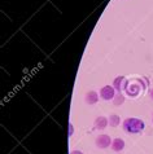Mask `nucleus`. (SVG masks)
Returning <instances> with one entry per match:
<instances>
[{
  "label": "nucleus",
  "instance_id": "obj_8",
  "mask_svg": "<svg viewBox=\"0 0 153 154\" xmlns=\"http://www.w3.org/2000/svg\"><path fill=\"white\" fill-rule=\"evenodd\" d=\"M112 149L114 152H122L123 149H125V141H123L122 139H114L112 141Z\"/></svg>",
  "mask_w": 153,
  "mask_h": 154
},
{
  "label": "nucleus",
  "instance_id": "obj_12",
  "mask_svg": "<svg viewBox=\"0 0 153 154\" xmlns=\"http://www.w3.org/2000/svg\"><path fill=\"white\" fill-rule=\"evenodd\" d=\"M151 98L153 100V88H152V91H151Z\"/></svg>",
  "mask_w": 153,
  "mask_h": 154
},
{
  "label": "nucleus",
  "instance_id": "obj_13",
  "mask_svg": "<svg viewBox=\"0 0 153 154\" xmlns=\"http://www.w3.org/2000/svg\"><path fill=\"white\" fill-rule=\"evenodd\" d=\"M152 121H153V119H152Z\"/></svg>",
  "mask_w": 153,
  "mask_h": 154
},
{
  "label": "nucleus",
  "instance_id": "obj_7",
  "mask_svg": "<svg viewBox=\"0 0 153 154\" xmlns=\"http://www.w3.org/2000/svg\"><path fill=\"white\" fill-rule=\"evenodd\" d=\"M108 125H109V119L105 117H97L95 119V128H97V130H104Z\"/></svg>",
  "mask_w": 153,
  "mask_h": 154
},
{
  "label": "nucleus",
  "instance_id": "obj_2",
  "mask_svg": "<svg viewBox=\"0 0 153 154\" xmlns=\"http://www.w3.org/2000/svg\"><path fill=\"white\" fill-rule=\"evenodd\" d=\"M144 127H145L144 122L139 118H127L123 121V130L130 135L140 134L144 130Z\"/></svg>",
  "mask_w": 153,
  "mask_h": 154
},
{
  "label": "nucleus",
  "instance_id": "obj_10",
  "mask_svg": "<svg viewBox=\"0 0 153 154\" xmlns=\"http://www.w3.org/2000/svg\"><path fill=\"white\" fill-rule=\"evenodd\" d=\"M120 123H121V119H120L118 115L113 114V115H110V117H109V125L112 126V127H117Z\"/></svg>",
  "mask_w": 153,
  "mask_h": 154
},
{
  "label": "nucleus",
  "instance_id": "obj_11",
  "mask_svg": "<svg viewBox=\"0 0 153 154\" xmlns=\"http://www.w3.org/2000/svg\"><path fill=\"white\" fill-rule=\"evenodd\" d=\"M70 154H83V153L80 152V150H73V152H71Z\"/></svg>",
  "mask_w": 153,
  "mask_h": 154
},
{
  "label": "nucleus",
  "instance_id": "obj_6",
  "mask_svg": "<svg viewBox=\"0 0 153 154\" xmlns=\"http://www.w3.org/2000/svg\"><path fill=\"white\" fill-rule=\"evenodd\" d=\"M84 100H86V102L88 105H93V104H96L97 102V100H99V95H97L95 91H90V92L86 93Z\"/></svg>",
  "mask_w": 153,
  "mask_h": 154
},
{
  "label": "nucleus",
  "instance_id": "obj_5",
  "mask_svg": "<svg viewBox=\"0 0 153 154\" xmlns=\"http://www.w3.org/2000/svg\"><path fill=\"white\" fill-rule=\"evenodd\" d=\"M126 78L125 76H117L116 79H114V82H113V87H114V89L116 91H118V92H121V91H123L125 89V85H126Z\"/></svg>",
  "mask_w": 153,
  "mask_h": 154
},
{
  "label": "nucleus",
  "instance_id": "obj_3",
  "mask_svg": "<svg viewBox=\"0 0 153 154\" xmlns=\"http://www.w3.org/2000/svg\"><path fill=\"white\" fill-rule=\"evenodd\" d=\"M116 89H114L113 85H104L103 88L100 89V97L105 101H110L116 97Z\"/></svg>",
  "mask_w": 153,
  "mask_h": 154
},
{
  "label": "nucleus",
  "instance_id": "obj_9",
  "mask_svg": "<svg viewBox=\"0 0 153 154\" xmlns=\"http://www.w3.org/2000/svg\"><path fill=\"white\" fill-rule=\"evenodd\" d=\"M123 102H125V96H123L121 92H118L117 95H116V97L113 98V104L116 105V106H120V105L123 104Z\"/></svg>",
  "mask_w": 153,
  "mask_h": 154
},
{
  "label": "nucleus",
  "instance_id": "obj_1",
  "mask_svg": "<svg viewBox=\"0 0 153 154\" xmlns=\"http://www.w3.org/2000/svg\"><path fill=\"white\" fill-rule=\"evenodd\" d=\"M123 91L130 97H138L139 95H143L145 91V83L140 78H133L131 80H126V85Z\"/></svg>",
  "mask_w": 153,
  "mask_h": 154
},
{
  "label": "nucleus",
  "instance_id": "obj_4",
  "mask_svg": "<svg viewBox=\"0 0 153 154\" xmlns=\"http://www.w3.org/2000/svg\"><path fill=\"white\" fill-rule=\"evenodd\" d=\"M112 141H113V140H110V137H109L108 135H99V136L96 137L95 144H96L97 148L105 149V148H108L109 145H112Z\"/></svg>",
  "mask_w": 153,
  "mask_h": 154
}]
</instances>
